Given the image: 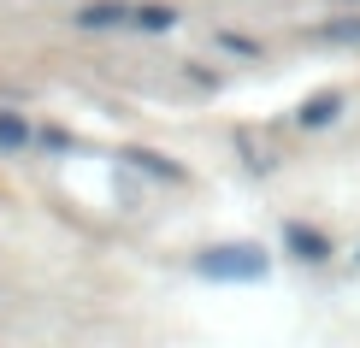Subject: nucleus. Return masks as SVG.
<instances>
[{"mask_svg": "<svg viewBox=\"0 0 360 348\" xmlns=\"http://www.w3.org/2000/svg\"><path fill=\"white\" fill-rule=\"evenodd\" d=\"M266 254L254 248V242H243V248H207V254H195V271L201 278H219V283H254V278H266Z\"/></svg>", "mask_w": 360, "mask_h": 348, "instance_id": "f257e3e1", "label": "nucleus"}, {"mask_svg": "<svg viewBox=\"0 0 360 348\" xmlns=\"http://www.w3.org/2000/svg\"><path fill=\"white\" fill-rule=\"evenodd\" d=\"M337 112H342V95H337V89H331V95H307L302 112H295V124H302V130H319V124H331Z\"/></svg>", "mask_w": 360, "mask_h": 348, "instance_id": "f03ea898", "label": "nucleus"}, {"mask_svg": "<svg viewBox=\"0 0 360 348\" xmlns=\"http://www.w3.org/2000/svg\"><path fill=\"white\" fill-rule=\"evenodd\" d=\"M136 172H148V177H160V183H184V165H172L166 154H154V148H130L124 154Z\"/></svg>", "mask_w": 360, "mask_h": 348, "instance_id": "7ed1b4c3", "label": "nucleus"}, {"mask_svg": "<svg viewBox=\"0 0 360 348\" xmlns=\"http://www.w3.org/2000/svg\"><path fill=\"white\" fill-rule=\"evenodd\" d=\"M283 242H290V248H295V254H302V260H307V266H319V260H325V254H331V242H325L319 231H307V224H283Z\"/></svg>", "mask_w": 360, "mask_h": 348, "instance_id": "20e7f679", "label": "nucleus"}, {"mask_svg": "<svg viewBox=\"0 0 360 348\" xmlns=\"http://www.w3.org/2000/svg\"><path fill=\"white\" fill-rule=\"evenodd\" d=\"M77 24L83 30H118V24H130V6H118V0H95V6L77 12Z\"/></svg>", "mask_w": 360, "mask_h": 348, "instance_id": "39448f33", "label": "nucleus"}, {"mask_svg": "<svg viewBox=\"0 0 360 348\" xmlns=\"http://www.w3.org/2000/svg\"><path fill=\"white\" fill-rule=\"evenodd\" d=\"M172 24H177L172 6H130V30H154L160 36V30H172Z\"/></svg>", "mask_w": 360, "mask_h": 348, "instance_id": "423d86ee", "label": "nucleus"}, {"mask_svg": "<svg viewBox=\"0 0 360 348\" xmlns=\"http://www.w3.org/2000/svg\"><path fill=\"white\" fill-rule=\"evenodd\" d=\"M24 142H30V124H24L18 112H6V107H0V148H6V154H18Z\"/></svg>", "mask_w": 360, "mask_h": 348, "instance_id": "0eeeda50", "label": "nucleus"}, {"mask_svg": "<svg viewBox=\"0 0 360 348\" xmlns=\"http://www.w3.org/2000/svg\"><path fill=\"white\" fill-rule=\"evenodd\" d=\"M319 41H349V48H360V18H331V24H319L313 30Z\"/></svg>", "mask_w": 360, "mask_h": 348, "instance_id": "6e6552de", "label": "nucleus"}, {"mask_svg": "<svg viewBox=\"0 0 360 348\" xmlns=\"http://www.w3.org/2000/svg\"><path fill=\"white\" fill-rule=\"evenodd\" d=\"M219 48H224V53H243V59H254V53H260L248 36H236V30H224V36H219Z\"/></svg>", "mask_w": 360, "mask_h": 348, "instance_id": "1a4fd4ad", "label": "nucleus"}, {"mask_svg": "<svg viewBox=\"0 0 360 348\" xmlns=\"http://www.w3.org/2000/svg\"><path fill=\"white\" fill-rule=\"evenodd\" d=\"M36 142H41V148H71V136H65V130H36Z\"/></svg>", "mask_w": 360, "mask_h": 348, "instance_id": "9d476101", "label": "nucleus"}]
</instances>
